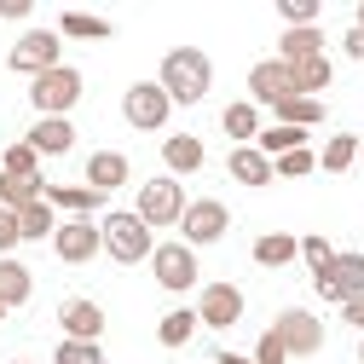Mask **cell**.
<instances>
[{"label": "cell", "instance_id": "6da1fadb", "mask_svg": "<svg viewBox=\"0 0 364 364\" xmlns=\"http://www.w3.org/2000/svg\"><path fill=\"white\" fill-rule=\"evenodd\" d=\"M156 87L168 93V105H203L214 87V58L203 47H173L156 70Z\"/></svg>", "mask_w": 364, "mask_h": 364}, {"label": "cell", "instance_id": "7a4b0ae2", "mask_svg": "<svg viewBox=\"0 0 364 364\" xmlns=\"http://www.w3.org/2000/svg\"><path fill=\"white\" fill-rule=\"evenodd\" d=\"M99 243H105V255L116 260V266H139V260H151V225L139 220V214H105L99 220Z\"/></svg>", "mask_w": 364, "mask_h": 364}, {"label": "cell", "instance_id": "3957f363", "mask_svg": "<svg viewBox=\"0 0 364 364\" xmlns=\"http://www.w3.org/2000/svg\"><path fill=\"white\" fill-rule=\"evenodd\" d=\"M6 64L18 70V75H47V70H58L64 64V35L58 29H23L18 41H12V53H6Z\"/></svg>", "mask_w": 364, "mask_h": 364}, {"label": "cell", "instance_id": "277c9868", "mask_svg": "<svg viewBox=\"0 0 364 364\" xmlns=\"http://www.w3.org/2000/svg\"><path fill=\"white\" fill-rule=\"evenodd\" d=\"M81 70H70V64H58V70H47V75H35L29 81V105L41 110V116H70L75 105H81Z\"/></svg>", "mask_w": 364, "mask_h": 364}, {"label": "cell", "instance_id": "5b68a950", "mask_svg": "<svg viewBox=\"0 0 364 364\" xmlns=\"http://www.w3.org/2000/svg\"><path fill=\"white\" fill-rule=\"evenodd\" d=\"M186 203H191V197L179 191V179H173V173H156V179H145V186H139V203H133V214H139L151 232H156V225H179Z\"/></svg>", "mask_w": 364, "mask_h": 364}, {"label": "cell", "instance_id": "8992f818", "mask_svg": "<svg viewBox=\"0 0 364 364\" xmlns=\"http://www.w3.org/2000/svg\"><path fill=\"white\" fill-rule=\"evenodd\" d=\"M179 232H186V249H208V243H220L232 232V208L220 197H191L186 214H179Z\"/></svg>", "mask_w": 364, "mask_h": 364}, {"label": "cell", "instance_id": "52a82bcc", "mask_svg": "<svg viewBox=\"0 0 364 364\" xmlns=\"http://www.w3.org/2000/svg\"><path fill=\"white\" fill-rule=\"evenodd\" d=\"M151 272H156V284L168 289V295H186V289H197V249H186V243H156L151 249Z\"/></svg>", "mask_w": 364, "mask_h": 364}, {"label": "cell", "instance_id": "ba28073f", "mask_svg": "<svg viewBox=\"0 0 364 364\" xmlns=\"http://www.w3.org/2000/svg\"><path fill=\"white\" fill-rule=\"evenodd\" d=\"M272 336L284 341L289 358H312L318 347H324V324H318V312H306V306H284L278 324H272Z\"/></svg>", "mask_w": 364, "mask_h": 364}, {"label": "cell", "instance_id": "9c48e42d", "mask_svg": "<svg viewBox=\"0 0 364 364\" xmlns=\"http://www.w3.org/2000/svg\"><path fill=\"white\" fill-rule=\"evenodd\" d=\"M168 93L156 81H133L127 93H122V116H127V127H139V133H156V127H168Z\"/></svg>", "mask_w": 364, "mask_h": 364}, {"label": "cell", "instance_id": "30bf717a", "mask_svg": "<svg viewBox=\"0 0 364 364\" xmlns=\"http://www.w3.org/2000/svg\"><path fill=\"white\" fill-rule=\"evenodd\" d=\"M53 249H58L64 266H87L93 255H105V243H99V220H58Z\"/></svg>", "mask_w": 364, "mask_h": 364}, {"label": "cell", "instance_id": "8fae6325", "mask_svg": "<svg viewBox=\"0 0 364 364\" xmlns=\"http://www.w3.org/2000/svg\"><path fill=\"white\" fill-rule=\"evenodd\" d=\"M295 93V70L284 64V58H260L255 70H249V105L260 110V105H284Z\"/></svg>", "mask_w": 364, "mask_h": 364}, {"label": "cell", "instance_id": "7c38bea8", "mask_svg": "<svg viewBox=\"0 0 364 364\" xmlns=\"http://www.w3.org/2000/svg\"><path fill=\"white\" fill-rule=\"evenodd\" d=\"M237 318H243V289H237V284H203L197 324H208V330H232Z\"/></svg>", "mask_w": 364, "mask_h": 364}, {"label": "cell", "instance_id": "4fadbf2b", "mask_svg": "<svg viewBox=\"0 0 364 364\" xmlns=\"http://www.w3.org/2000/svg\"><path fill=\"white\" fill-rule=\"evenodd\" d=\"M58 330H64V341H99L105 336V306L87 301V295H70L58 306Z\"/></svg>", "mask_w": 364, "mask_h": 364}, {"label": "cell", "instance_id": "5bb4252c", "mask_svg": "<svg viewBox=\"0 0 364 364\" xmlns=\"http://www.w3.org/2000/svg\"><path fill=\"white\" fill-rule=\"evenodd\" d=\"M127 173H133V162H127L122 151H93V156H87V186H93L99 197L122 191V186H127Z\"/></svg>", "mask_w": 364, "mask_h": 364}, {"label": "cell", "instance_id": "9a60e30c", "mask_svg": "<svg viewBox=\"0 0 364 364\" xmlns=\"http://www.w3.org/2000/svg\"><path fill=\"white\" fill-rule=\"evenodd\" d=\"M225 173L237 179V186H249V191H260V186H272V156H260L255 145H232V156H225Z\"/></svg>", "mask_w": 364, "mask_h": 364}, {"label": "cell", "instance_id": "2e32d148", "mask_svg": "<svg viewBox=\"0 0 364 364\" xmlns=\"http://www.w3.org/2000/svg\"><path fill=\"white\" fill-rule=\"evenodd\" d=\"M353 295H364V255H353V249H341L336 255V266H330V289H324V301H353Z\"/></svg>", "mask_w": 364, "mask_h": 364}, {"label": "cell", "instance_id": "e0dca14e", "mask_svg": "<svg viewBox=\"0 0 364 364\" xmlns=\"http://www.w3.org/2000/svg\"><path fill=\"white\" fill-rule=\"evenodd\" d=\"M70 145H75L70 116H41V122L29 127V151H35V156H64Z\"/></svg>", "mask_w": 364, "mask_h": 364}, {"label": "cell", "instance_id": "ac0fdd59", "mask_svg": "<svg viewBox=\"0 0 364 364\" xmlns=\"http://www.w3.org/2000/svg\"><path fill=\"white\" fill-rule=\"evenodd\" d=\"M162 162H168V173L179 179V173H197V168L208 162V151H203L197 133H168V139H162Z\"/></svg>", "mask_w": 364, "mask_h": 364}, {"label": "cell", "instance_id": "d6986e66", "mask_svg": "<svg viewBox=\"0 0 364 364\" xmlns=\"http://www.w3.org/2000/svg\"><path fill=\"white\" fill-rule=\"evenodd\" d=\"M41 197L53 203V214H58V220H64V214H75V220H81V214H99V208H105V197H99L93 186H47Z\"/></svg>", "mask_w": 364, "mask_h": 364}, {"label": "cell", "instance_id": "ffe728a7", "mask_svg": "<svg viewBox=\"0 0 364 364\" xmlns=\"http://www.w3.org/2000/svg\"><path fill=\"white\" fill-rule=\"evenodd\" d=\"M220 127H225V139H232V145H255L260 139V110L249 99H237V105L220 110Z\"/></svg>", "mask_w": 364, "mask_h": 364}, {"label": "cell", "instance_id": "44dd1931", "mask_svg": "<svg viewBox=\"0 0 364 364\" xmlns=\"http://www.w3.org/2000/svg\"><path fill=\"white\" fill-rule=\"evenodd\" d=\"M41 191H47V179L41 173H0V208H29V203H41Z\"/></svg>", "mask_w": 364, "mask_h": 364}, {"label": "cell", "instance_id": "7402d4cb", "mask_svg": "<svg viewBox=\"0 0 364 364\" xmlns=\"http://www.w3.org/2000/svg\"><path fill=\"white\" fill-rule=\"evenodd\" d=\"M53 232H58V214H53L47 197L29 203V208H18V237L23 243H53Z\"/></svg>", "mask_w": 364, "mask_h": 364}, {"label": "cell", "instance_id": "603a6c76", "mask_svg": "<svg viewBox=\"0 0 364 364\" xmlns=\"http://www.w3.org/2000/svg\"><path fill=\"white\" fill-rule=\"evenodd\" d=\"M278 58H284V64L324 58V29H284V35H278Z\"/></svg>", "mask_w": 364, "mask_h": 364}, {"label": "cell", "instance_id": "cb8c5ba5", "mask_svg": "<svg viewBox=\"0 0 364 364\" xmlns=\"http://www.w3.org/2000/svg\"><path fill=\"white\" fill-rule=\"evenodd\" d=\"M295 260H301V237H289V232L255 237V266H295Z\"/></svg>", "mask_w": 364, "mask_h": 364}, {"label": "cell", "instance_id": "d4e9b609", "mask_svg": "<svg viewBox=\"0 0 364 364\" xmlns=\"http://www.w3.org/2000/svg\"><path fill=\"white\" fill-rule=\"evenodd\" d=\"M35 295V278H29V266H18V260H0V306H23Z\"/></svg>", "mask_w": 364, "mask_h": 364}, {"label": "cell", "instance_id": "484cf974", "mask_svg": "<svg viewBox=\"0 0 364 364\" xmlns=\"http://www.w3.org/2000/svg\"><path fill=\"white\" fill-rule=\"evenodd\" d=\"M58 35H64V41H110L116 29H110V18H99V12H64V18H58Z\"/></svg>", "mask_w": 364, "mask_h": 364}, {"label": "cell", "instance_id": "4316f807", "mask_svg": "<svg viewBox=\"0 0 364 364\" xmlns=\"http://www.w3.org/2000/svg\"><path fill=\"white\" fill-rule=\"evenodd\" d=\"M306 145V127H260V139H255V151L260 156H272V162H278V156H289V151H301Z\"/></svg>", "mask_w": 364, "mask_h": 364}, {"label": "cell", "instance_id": "83f0119b", "mask_svg": "<svg viewBox=\"0 0 364 364\" xmlns=\"http://www.w3.org/2000/svg\"><path fill=\"white\" fill-rule=\"evenodd\" d=\"M197 336V306H173V312H162V324H156V341L162 347H186Z\"/></svg>", "mask_w": 364, "mask_h": 364}, {"label": "cell", "instance_id": "f1b7e54d", "mask_svg": "<svg viewBox=\"0 0 364 364\" xmlns=\"http://www.w3.org/2000/svg\"><path fill=\"white\" fill-rule=\"evenodd\" d=\"M272 116H278L284 127H318V122H324V105H318V99H301V93H289L284 105H272Z\"/></svg>", "mask_w": 364, "mask_h": 364}, {"label": "cell", "instance_id": "f546056e", "mask_svg": "<svg viewBox=\"0 0 364 364\" xmlns=\"http://www.w3.org/2000/svg\"><path fill=\"white\" fill-rule=\"evenodd\" d=\"M301 260L312 266V284H318V295L330 289V266H336V249L324 243V237H301Z\"/></svg>", "mask_w": 364, "mask_h": 364}, {"label": "cell", "instance_id": "4dcf8cb0", "mask_svg": "<svg viewBox=\"0 0 364 364\" xmlns=\"http://www.w3.org/2000/svg\"><path fill=\"white\" fill-rule=\"evenodd\" d=\"M289 70H295V93H301V99H318V93L330 87V75H336L330 58H306V64H289Z\"/></svg>", "mask_w": 364, "mask_h": 364}, {"label": "cell", "instance_id": "1f68e13d", "mask_svg": "<svg viewBox=\"0 0 364 364\" xmlns=\"http://www.w3.org/2000/svg\"><path fill=\"white\" fill-rule=\"evenodd\" d=\"M353 162H358V139H353V133H336V139L318 151V168H324V173H347Z\"/></svg>", "mask_w": 364, "mask_h": 364}, {"label": "cell", "instance_id": "d6a6232c", "mask_svg": "<svg viewBox=\"0 0 364 364\" xmlns=\"http://www.w3.org/2000/svg\"><path fill=\"white\" fill-rule=\"evenodd\" d=\"M0 173H41V156L29 151V139H18V145L0 151Z\"/></svg>", "mask_w": 364, "mask_h": 364}, {"label": "cell", "instance_id": "836d02e7", "mask_svg": "<svg viewBox=\"0 0 364 364\" xmlns=\"http://www.w3.org/2000/svg\"><path fill=\"white\" fill-rule=\"evenodd\" d=\"M53 364H105V347L99 341H58Z\"/></svg>", "mask_w": 364, "mask_h": 364}, {"label": "cell", "instance_id": "e575fe53", "mask_svg": "<svg viewBox=\"0 0 364 364\" xmlns=\"http://www.w3.org/2000/svg\"><path fill=\"white\" fill-rule=\"evenodd\" d=\"M278 18L289 29H318V0H278Z\"/></svg>", "mask_w": 364, "mask_h": 364}, {"label": "cell", "instance_id": "d590c367", "mask_svg": "<svg viewBox=\"0 0 364 364\" xmlns=\"http://www.w3.org/2000/svg\"><path fill=\"white\" fill-rule=\"evenodd\" d=\"M312 168H318V156H312L306 145H301V151H289V156H278V162H272V173H278V179H306Z\"/></svg>", "mask_w": 364, "mask_h": 364}, {"label": "cell", "instance_id": "8d00e7d4", "mask_svg": "<svg viewBox=\"0 0 364 364\" xmlns=\"http://www.w3.org/2000/svg\"><path fill=\"white\" fill-rule=\"evenodd\" d=\"M255 364H289V353H284V341L272 336V330L260 336V347H255Z\"/></svg>", "mask_w": 364, "mask_h": 364}, {"label": "cell", "instance_id": "74e56055", "mask_svg": "<svg viewBox=\"0 0 364 364\" xmlns=\"http://www.w3.org/2000/svg\"><path fill=\"white\" fill-rule=\"evenodd\" d=\"M18 243H23V237H18V214H12V208H0V260H6Z\"/></svg>", "mask_w": 364, "mask_h": 364}, {"label": "cell", "instance_id": "f35d334b", "mask_svg": "<svg viewBox=\"0 0 364 364\" xmlns=\"http://www.w3.org/2000/svg\"><path fill=\"white\" fill-rule=\"evenodd\" d=\"M341 53H347L353 64H364V29H358V23H353V29L341 35Z\"/></svg>", "mask_w": 364, "mask_h": 364}, {"label": "cell", "instance_id": "ab89813d", "mask_svg": "<svg viewBox=\"0 0 364 364\" xmlns=\"http://www.w3.org/2000/svg\"><path fill=\"white\" fill-rule=\"evenodd\" d=\"M341 318H347V324L364 336V295H353V301H341Z\"/></svg>", "mask_w": 364, "mask_h": 364}, {"label": "cell", "instance_id": "60d3db41", "mask_svg": "<svg viewBox=\"0 0 364 364\" xmlns=\"http://www.w3.org/2000/svg\"><path fill=\"white\" fill-rule=\"evenodd\" d=\"M0 18H6V23H23V18H29V0H0Z\"/></svg>", "mask_w": 364, "mask_h": 364}, {"label": "cell", "instance_id": "b9f144b4", "mask_svg": "<svg viewBox=\"0 0 364 364\" xmlns=\"http://www.w3.org/2000/svg\"><path fill=\"white\" fill-rule=\"evenodd\" d=\"M214 364H255V358H243V353H232V347H220V353H214Z\"/></svg>", "mask_w": 364, "mask_h": 364}, {"label": "cell", "instance_id": "7bdbcfd3", "mask_svg": "<svg viewBox=\"0 0 364 364\" xmlns=\"http://www.w3.org/2000/svg\"><path fill=\"white\" fill-rule=\"evenodd\" d=\"M358 29H364V6H358Z\"/></svg>", "mask_w": 364, "mask_h": 364}, {"label": "cell", "instance_id": "ee69618b", "mask_svg": "<svg viewBox=\"0 0 364 364\" xmlns=\"http://www.w3.org/2000/svg\"><path fill=\"white\" fill-rule=\"evenodd\" d=\"M358 364H364V341H358Z\"/></svg>", "mask_w": 364, "mask_h": 364}, {"label": "cell", "instance_id": "f6af8a7d", "mask_svg": "<svg viewBox=\"0 0 364 364\" xmlns=\"http://www.w3.org/2000/svg\"><path fill=\"white\" fill-rule=\"evenodd\" d=\"M358 162H364V139H358Z\"/></svg>", "mask_w": 364, "mask_h": 364}, {"label": "cell", "instance_id": "bcb514c9", "mask_svg": "<svg viewBox=\"0 0 364 364\" xmlns=\"http://www.w3.org/2000/svg\"><path fill=\"white\" fill-rule=\"evenodd\" d=\"M12 364H29V358H12Z\"/></svg>", "mask_w": 364, "mask_h": 364}, {"label": "cell", "instance_id": "7dc6e473", "mask_svg": "<svg viewBox=\"0 0 364 364\" xmlns=\"http://www.w3.org/2000/svg\"><path fill=\"white\" fill-rule=\"evenodd\" d=\"M0 318H6V306H0Z\"/></svg>", "mask_w": 364, "mask_h": 364}]
</instances>
